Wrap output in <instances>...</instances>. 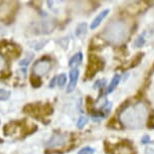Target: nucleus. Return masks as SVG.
Returning <instances> with one entry per match:
<instances>
[{
    "mask_svg": "<svg viewBox=\"0 0 154 154\" xmlns=\"http://www.w3.org/2000/svg\"><path fill=\"white\" fill-rule=\"evenodd\" d=\"M23 112L31 116V117L42 119L53 114L54 108L49 103H45V104L33 103V104H27L23 108Z\"/></svg>",
    "mask_w": 154,
    "mask_h": 154,
    "instance_id": "nucleus-1",
    "label": "nucleus"
},
{
    "mask_svg": "<svg viewBox=\"0 0 154 154\" xmlns=\"http://www.w3.org/2000/svg\"><path fill=\"white\" fill-rule=\"evenodd\" d=\"M105 63L101 59L100 57L96 56V54H90L89 60H88V66H87L86 69V79L91 80L95 77L96 74L99 71H102L104 69Z\"/></svg>",
    "mask_w": 154,
    "mask_h": 154,
    "instance_id": "nucleus-2",
    "label": "nucleus"
},
{
    "mask_svg": "<svg viewBox=\"0 0 154 154\" xmlns=\"http://www.w3.org/2000/svg\"><path fill=\"white\" fill-rule=\"evenodd\" d=\"M21 54V48L18 45L10 43L5 40L0 42V54L7 59H16Z\"/></svg>",
    "mask_w": 154,
    "mask_h": 154,
    "instance_id": "nucleus-3",
    "label": "nucleus"
},
{
    "mask_svg": "<svg viewBox=\"0 0 154 154\" xmlns=\"http://www.w3.org/2000/svg\"><path fill=\"white\" fill-rule=\"evenodd\" d=\"M79 75L80 72L78 69H72L69 71V83L68 86V89H66V92L68 93H72L77 87L78 84V79H79Z\"/></svg>",
    "mask_w": 154,
    "mask_h": 154,
    "instance_id": "nucleus-4",
    "label": "nucleus"
},
{
    "mask_svg": "<svg viewBox=\"0 0 154 154\" xmlns=\"http://www.w3.org/2000/svg\"><path fill=\"white\" fill-rule=\"evenodd\" d=\"M51 63L49 62H38L37 63H35L34 66V72H36L37 75H45V72H48L51 69Z\"/></svg>",
    "mask_w": 154,
    "mask_h": 154,
    "instance_id": "nucleus-5",
    "label": "nucleus"
},
{
    "mask_svg": "<svg viewBox=\"0 0 154 154\" xmlns=\"http://www.w3.org/2000/svg\"><path fill=\"white\" fill-rule=\"evenodd\" d=\"M109 13H110V9H105L102 11L100 14H98V15L96 16V18L92 21L91 25H90V28H91V29H96V28L101 24V22L106 18Z\"/></svg>",
    "mask_w": 154,
    "mask_h": 154,
    "instance_id": "nucleus-6",
    "label": "nucleus"
},
{
    "mask_svg": "<svg viewBox=\"0 0 154 154\" xmlns=\"http://www.w3.org/2000/svg\"><path fill=\"white\" fill-rule=\"evenodd\" d=\"M120 80H121V75L116 74L114 77H113V79L111 81V83H110L109 87L107 88V91H106L105 94L108 95V94H110V93H112L113 91H114V90L117 88V86L119 85V83H120Z\"/></svg>",
    "mask_w": 154,
    "mask_h": 154,
    "instance_id": "nucleus-7",
    "label": "nucleus"
},
{
    "mask_svg": "<svg viewBox=\"0 0 154 154\" xmlns=\"http://www.w3.org/2000/svg\"><path fill=\"white\" fill-rule=\"evenodd\" d=\"M87 29H88V25H87L86 22H83L81 24L78 25L77 29H75V35L80 38H83L84 36L87 34Z\"/></svg>",
    "mask_w": 154,
    "mask_h": 154,
    "instance_id": "nucleus-8",
    "label": "nucleus"
},
{
    "mask_svg": "<svg viewBox=\"0 0 154 154\" xmlns=\"http://www.w3.org/2000/svg\"><path fill=\"white\" fill-rule=\"evenodd\" d=\"M83 60V54L82 53H78L75 54L74 57L69 60V66L71 68H74V66H79Z\"/></svg>",
    "mask_w": 154,
    "mask_h": 154,
    "instance_id": "nucleus-9",
    "label": "nucleus"
},
{
    "mask_svg": "<svg viewBox=\"0 0 154 154\" xmlns=\"http://www.w3.org/2000/svg\"><path fill=\"white\" fill-rule=\"evenodd\" d=\"M29 82L31 84V86L33 88H39L40 86L42 85V79L39 78V75H37L35 74H31L30 77H29Z\"/></svg>",
    "mask_w": 154,
    "mask_h": 154,
    "instance_id": "nucleus-10",
    "label": "nucleus"
},
{
    "mask_svg": "<svg viewBox=\"0 0 154 154\" xmlns=\"http://www.w3.org/2000/svg\"><path fill=\"white\" fill-rule=\"evenodd\" d=\"M143 57H144V54H143V53H139V54H136L134 59L132 60L131 63H130L129 68H135L136 66H138V63L142 60V59H143Z\"/></svg>",
    "mask_w": 154,
    "mask_h": 154,
    "instance_id": "nucleus-11",
    "label": "nucleus"
},
{
    "mask_svg": "<svg viewBox=\"0 0 154 154\" xmlns=\"http://www.w3.org/2000/svg\"><path fill=\"white\" fill-rule=\"evenodd\" d=\"M57 82L59 84V86L60 88H63V87H65L66 83V74H60V75H57Z\"/></svg>",
    "mask_w": 154,
    "mask_h": 154,
    "instance_id": "nucleus-12",
    "label": "nucleus"
},
{
    "mask_svg": "<svg viewBox=\"0 0 154 154\" xmlns=\"http://www.w3.org/2000/svg\"><path fill=\"white\" fill-rule=\"evenodd\" d=\"M10 97V92L4 89H0V101H6Z\"/></svg>",
    "mask_w": 154,
    "mask_h": 154,
    "instance_id": "nucleus-13",
    "label": "nucleus"
},
{
    "mask_svg": "<svg viewBox=\"0 0 154 154\" xmlns=\"http://www.w3.org/2000/svg\"><path fill=\"white\" fill-rule=\"evenodd\" d=\"M60 143H63L62 137H60V135H57V136H54V137L48 142V145H53V146H56V145H60Z\"/></svg>",
    "mask_w": 154,
    "mask_h": 154,
    "instance_id": "nucleus-14",
    "label": "nucleus"
},
{
    "mask_svg": "<svg viewBox=\"0 0 154 154\" xmlns=\"http://www.w3.org/2000/svg\"><path fill=\"white\" fill-rule=\"evenodd\" d=\"M108 127L114 128V129H121V124L119 123L116 118H112V120L108 123Z\"/></svg>",
    "mask_w": 154,
    "mask_h": 154,
    "instance_id": "nucleus-15",
    "label": "nucleus"
},
{
    "mask_svg": "<svg viewBox=\"0 0 154 154\" xmlns=\"http://www.w3.org/2000/svg\"><path fill=\"white\" fill-rule=\"evenodd\" d=\"M144 43H145V38H144V36L143 35H139L137 38L135 39V42H134V45H135V48H142V46L144 45Z\"/></svg>",
    "mask_w": 154,
    "mask_h": 154,
    "instance_id": "nucleus-16",
    "label": "nucleus"
},
{
    "mask_svg": "<svg viewBox=\"0 0 154 154\" xmlns=\"http://www.w3.org/2000/svg\"><path fill=\"white\" fill-rule=\"evenodd\" d=\"M88 121H89V119L87 118V117H85V116H81V117L79 118V120H78V122H77V126H78V128H83L85 125L88 123Z\"/></svg>",
    "mask_w": 154,
    "mask_h": 154,
    "instance_id": "nucleus-17",
    "label": "nucleus"
},
{
    "mask_svg": "<svg viewBox=\"0 0 154 154\" xmlns=\"http://www.w3.org/2000/svg\"><path fill=\"white\" fill-rule=\"evenodd\" d=\"M95 152V149L92 147H84L82 148L79 152H78V154H94Z\"/></svg>",
    "mask_w": 154,
    "mask_h": 154,
    "instance_id": "nucleus-18",
    "label": "nucleus"
},
{
    "mask_svg": "<svg viewBox=\"0 0 154 154\" xmlns=\"http://www.w3.org/2000/svg\"><path fill=\"white\" fill-rule=\"evenodd\" d=\"M86 106H87V110H88L89 112L93 111V106H94V101H93V99L91 97H87L86 99Z\"/></svg>",
    "mask_w": 154,
    "mask_h": 154,
    "instance_id": "nucleus-19",
    "label": "nucleus"
},
{
    "mask_svg": "<svg viewBox=\"0 0 154 154\" xmlns=\"http://www.w3.org/2000/svg\"><path fill=\"white\" fill-rule=\"evenodd\" d=\"M147 127L149 129H154V113H151L148 117V121H147Z\"/></svg>",
    "mask_w": 154,
    "mask_h": 154,
    "instance_id": "nucleus-20",
    "label": "nucleus"
},
{
    "mask_svg": "<svg viewBox=\"0 0 154 154\" xmlns=\"http://www.w3.org/2000/svg\"><path fill=\"white\" fill-rule=\"evenodd\" d=\"M32 57H33V56H32V54H29V57H26V59H24V60H21V62H20L19 63V65L20 66H27L28 65V63H30V60H32Z\"/></svg>",
    "mask_w": 154,
    "mask_h": 154,
    "instance_id": "nucleus-21",
    "label": "nucleus"
},
{
    "mask_svg": "<svg viewBox=\"0 0 154 154\" xmlns=\"http://www.w3.org/2000/svg\"><path fill=\"white\" fill-rule=\"evenodd\" d=\"M105 84H106V80H99L97 81V82L95 83V85H94V88L95 89H101L103 88L104 86H105Z\"/></svg>",
    "mask_w": 154,
    "mask_h": 154,
    "instance_id": "nucleus-22",
    "label": "nucleus"
},
{
    "mask_svg": "<svg viewBox=\"0 0 154 154\" xmlns=\"http://www.w3.org/2000/svg\"><path fill=\"white\" fill-rule=\"evenodd\" d=\"M150 141H151V139L149 137V135H144L141 139L142 144H148V143H150Z\"/></svg>",
    "mask_w": 154,
    "mask_h": 154,
    "instance_id": "nucleus-23",
    "label": "nucleus"
},
{
    "mask_svg": "<svg viewBox=\"0 0 154 154\" xmlns=\"http://www.w3.org/2000/svg\"><path fill=\"white\" fill-rule=\"evenodd\" d=\"M57 80V77H54V79L51 81V83H49V88H54V85H56Z\"/></svg>",
    "mask_w": 154,
    "mask_h": 154,
    "instance_id": "nucleus-24",
    "label": "nucleus"
},
{
    "mask_svg": "<svg viewBox=\"0 0 154 154\" xmlns=\"http://www.w3.org/2000/svg\"><path fill=\"white\" fill-rule=\"evenodd\" d=\"M153 74H154V63H153V66H151V69H149V72H148V75H149V78H150Z\"/></svg>",
    "mask_w": 154,
    "mask_h": 154,
    "instance_id": "nucleus-25",
    "label": "nucleus"
},
{
    "mask_svg": "<svg viewBox=\"0 0 154 154\" xmlns=\"http://www.w3.org/2000/svg\"><path fill=\"white\" fill-rule=\"evenodd\" d=\"M2 66H3V60H2L1 59H0V69H1Z\"/></svg>",
    "mask_w": 154,
    "mask_h": 154,
    "instance_id": "nucleus-26",
    "label": "nucleus"
},
{
    "mask_svg": "<svg viewBox=\"0 0 154 154\" xmlns=\"http://www.w3.org/2000/svg\"><path fill=\"white\" fill-rule=\"evenodd\" d=\"M2 142H3V140H2V139L0 138V143H2Z\"/></svg>",
    "mask_w": 154,
    "mask_h": 154,
    "instance_id": "nucleus-27",
    "label": "nucleus"
}]
</instances>
